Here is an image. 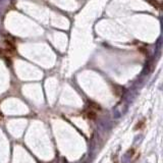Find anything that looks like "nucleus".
<instances>
[{
    "instance_id": "obj_3",
    "label": "nucleus",
    "mask_w": 163,
    "mask_h": 163,
    "mask_svg": "<svg viewBox=\"0 0 163 163\" xmlns=\"http://www.w3.org/2000/svg\"><path fill=\"white\" fill-rule=\"evenodd\" d=\"M88 116H89L90 118H95V114L93 113L92 111H90V112H88Z\"/></svg>"
},
{
    "instance_id": "obj_2",
    "label": "nucleus",
    "mask_w": 163,
    "mask_h": 163,
    "mask_svg": "<svg viewBox=\"0 0 163 163\" xmlns=\"http://www.w3.org/2000/svg\"><path fill=\"white\" fill-rule=\"evenodd\" d=\"M149 2H150V3H152V5L155 6V7H159V6H158L157 1H156V0H149Z\"/></svg>"
},
{
    "instance_id": "obj_1",
    "label": "nucleus",
    "mask_w": 163,
    "mask_h": 163,
    "mask_svg": "<svg viewBox=\"0 0 163 163\" xmlns=\"http://www.w3.org/2000/svg\"><path fill=\"white\" fill-rule=\"evenodd\" d=\"M5 44H6V46H7V49L8 50H10V51H14V50H15V46H14V42H12V41L6 40Z\"/></svg>"
}]
</instances>
